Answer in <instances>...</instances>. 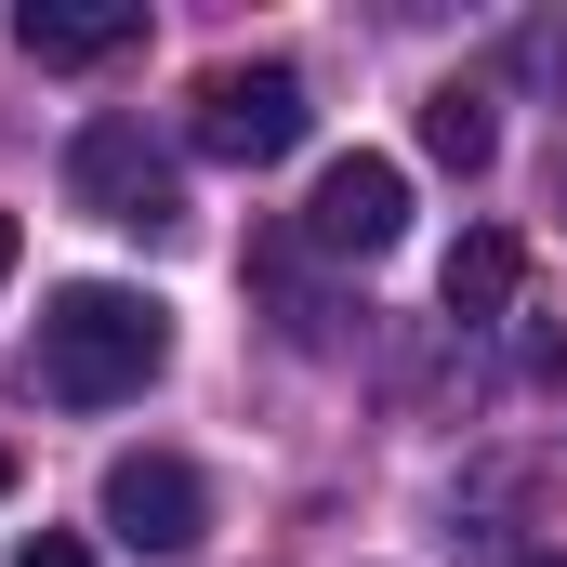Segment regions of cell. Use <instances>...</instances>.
<instances>
[{
    "instance_id": "cell-2",
    "label": "cell",
    "mask_w": 567,
    "mask_h": 567,
    "mask_svg": "<svg viewBox=\"0 0 567 567\" xmlns=\"http://www.w3.org/2000/svg\"><path fill=\"white\" fill-rule=\"evenodd\" d=\"M303 133H317V106H303L290 66H212V80H198V158L265 172V158H290Z\"/></svg>"
},
{
    "instance_id": "cell-6",
    "label": "cell",
    "mask_w": 567,
    "mask_h": 567,
    "mask_svg": "<svg viewBox=\"0 0 567 567\" xmlns=\"http://www.w3.org/2000/svg\"><path fill=\"white\" fill-rule=\"evenodd\" d=\"M145 40V0H13V53L40 66H106Z\"/></svg>"
},
{
    "instance_id": "cell-4",
    "label": "cell",
    "mask_w": 567,
    "mask_h": 567,
    "mask_svg": "<svg viewBox=\"0 0 567 567\" xmlns=\"http://www.w3.org/2000/svg\"><path fill=\"white\" fill-rule=\"evenodd\" d=\"M106 528H120L133 555H185V542L212 528L198 462H172V449H120V462H106Z\"/></svg>"
},
{
    "instance_id": "cell-1",
    "label": "cell",
    "mask_w": 567,
    "mask_h": 567,
    "mask_svg": "<svg viewBox=\"0 0 567 567\" xmlns=\"http://www.w3.org/2000/svg\"><path fill=\"white\" fill-rule=\"evenodd\" d=\"M158 357H172V303L120 290V278H66L40 303V343H27V370H40L53 410H120V396L158 383Z\"/></svg>"
},
{
    "instance_id": "cell-9",
    "label": "cell",
    "mask_w": 567,
    "mask_h": 567,
    "mask_svg": "<svg viewBox=\"0 0 567 567\" xmlns=\"http://www.w3.org/2000/svg\"><path fill=\"white\" fill-rule=\"evenodd\" d=\"M13 567H93V542H66V528H27V542H13Z\"/></svg>"
},
{
    "instance_id": "cell-5",
    "label": "cell",
    "mask_w": 567,
    "mask_h": 567,
    "mask_svg": "<svg viewBox=\"0 0 567 567\" xmlns=\"http://www.w3.org/2000/svg\"><path fill=\"white\" fill-rule=\"evenodd\" d=\"M303 238H317V251H396V238H410V172L370 158V145L330 158L317 198H303Z\"/></svg>"
},
{
    "instance_id": "cell-8",
    "label": "cell",
    "mask_w": 567,
    "mask_h": 567,
    "mask_svg": "<svg viewBox=\"0 0 567 567\" xmlns=\"http://www.w3.org/2000/svg\"><path fill=\"white\" fill-rule=\"evenodd\" d=\"M423 145L449 158V172H488V145H502V120H488V93H475V80H449V93L423 106Z\"/></svg>"
},
{
    "instance_id": "cell-11",
    "label": "cell",
    "mask_w": 567,
    "mask_h": 567,
    "mask_svg": "<svg viewBox=\"0 0 567 567\" xmlns=\"http://www.w3.org/2000/svg\"><path fill=\"white\" fill-rule=\"evenodd\" d=\"M0 488H13V449H0Z\"/></svg>"
},
{
    "instance_id": "cell-13",
    "label": "cell",
    "mask_w": 567,
    "mask_h": 567,
    "mask_svg": "<svg viewBox=\"0 0 567 567\" xmlns=\"http://www.w3.org/2000/svg\"><path fill=\"white\" fill-rule=\"evenodd\" d=\"M542 567H567V555H542Z\"/></svg>"
},
{
    "instance_id": "cell-3",
    "label": "cell",
    "mask_w": 567,
    "mask_h": 567,
    "mask_svg": "<svg viewBox=\"0 0 567 567\" xmlns=\"http://www.w3.org/2000/svg\"><path fill=\"white\" fill-rule=\"evenodd\" d=\"M66 185H80V212H93V225H145V238L185 212V198H172V145L145 133V120H80Z\"/></svg>"
},
{
    "instance_id": "cell-12",
    "label": "cell",
    "mask_w": 567,
    "mask_h": 567,
    "mask_svg": "<svg viewBox=\"0 0 567 567\" xmlns=\"http://www.w3.org/2000/svg\"><path fill=\"white\" fill-rule=\"evenodd\" d=\"M555 185H567V158H555Z\"/></svg>"
},
{
    "instance_id": "cell-7",
    "label": "cell",
    "mask_w": 567,
    "mask_h": 567,
    "mask_svg": "<svg viewBox=\"0 0 567 567\" xmlns=\"http://www.w3.org/2000/svg\"><path fill=\"white\" fill-rule=\"evenodd\" d=\"M528 278V251H515V225H475L462 251H449V317H502Z\"/></svg>"
},
{
    "instance_id": "cell-10",
    "label": "cell",
    "mask_w": 567,
    "mask_h": 567,
    "mask_svg": "<svg viewBox=\"0 0 567 567\" xmlns=\"http://www.w3.org/2000/svg\"><path fill=\"white\" fill-rule=\"evenodd\" d=\"M0 278H13V212H0Z\"/></svg>"
}]
</instances>
